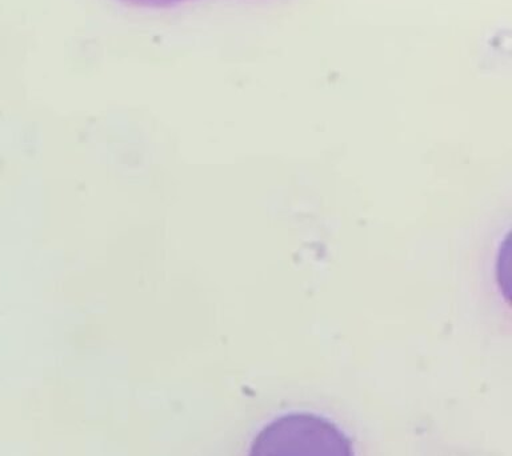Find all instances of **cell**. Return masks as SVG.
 Here are the masks:
<instances>
[{
    "mask_svg": "<svg viewBox=\"0 0 512 456\" xmlns=\"http://www.w3.org/2000/svg\"><path fill=\"white\" fill-rule=\"evenodd\" d=\"M124 3L132 4V6L147 8H167L178 6V4L190 2V0H122Z\"/></svg>",
    "mask_w": 512,
    "mask_h": 456,
    "instance_id": "2",
    "label": "cell"
},
{
    "mask_svg": "<svg viewBox=\"0 0 512 456\" xmlns=\"http://www.w3.org/2000/svg\"><path fill=\"white\" fill-rule=\"evenodd\" d=\"M250 456H355L350 438L334 422L310 412H290L268 423Z\"/></svg>",
    "mask_w": 512,
    "mask_h": 456,
    "instance_id": "1",
    "label": "cell"
}]
</instances>
